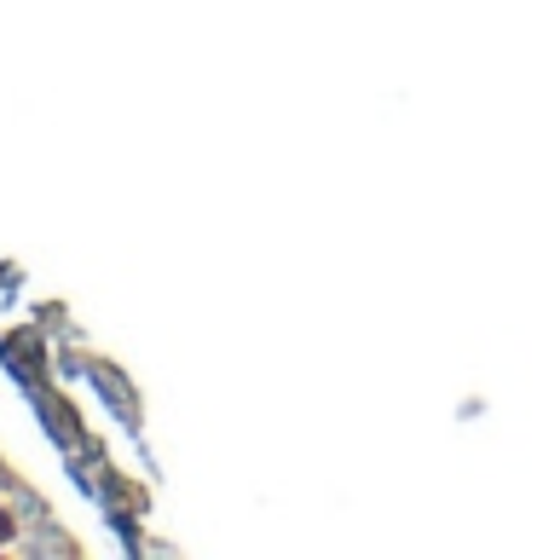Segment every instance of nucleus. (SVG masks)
<instances>
[{
  "label": "nucleus",
  "mask_w": 537,
  "mask_h": 560,
  "mask_svg": "<svg viewBox=\"0 0 537 560\" xmlns=\"http://www.w3.org/2000/svg\"><path fill=\"white\" fill-rule=\"evenodd\" d=\"M7 537H12V514L0 509V544H7Z\"/></svg>",
  "instance_id": "f257e3e1"
}]
</instances>
